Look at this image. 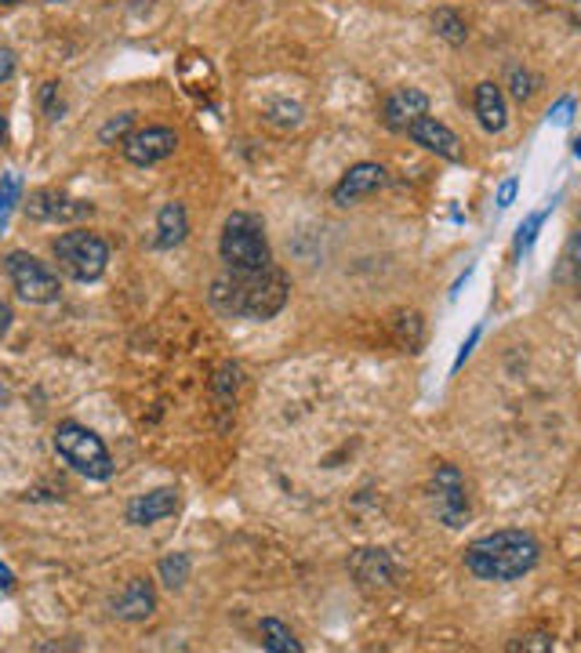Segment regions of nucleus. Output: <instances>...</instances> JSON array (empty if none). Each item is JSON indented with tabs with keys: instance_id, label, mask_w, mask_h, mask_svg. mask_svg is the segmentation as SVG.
<instances>
[{
	"instance_id": "f257e3e1",
	"label": "nucleus",
	"mask_w": 581,
	"mask_h": 653,
	"mask_svg": "<svg viewBox=\"0 0 581 653\" xmlns=\"http://www.w3.org/2000/svg\"><path fill=\"white\" fill-rule=\"evenodd\" d=\"M290 298V280L280 269L258 272H222L211 283V305L225 316H244V320H273Z\"/></svg>"
},
{
	"instance_id": "f03ea898",
	"label": "nucleus",
	"mask_w": 581,
	"mask_h": 653,
	"mask_svg": "<svg viewBox=\"0 0 581 653\" xmlns=\"http://www.w3.org/2000/svg\"><path fill=\"white\" fill-rule=\"evenodd\" d=\"M542 559V544L527 530H494L466 549V570L480 581H520Z\"/></svg>"
},
{
	"instance_id": "7ed1b4c3",
	"label": "nucleus",
	"mask_w": 581,
	"mask_h": 653,
	"mask_svg": "<svg viewBox=\"0 0 581 653\" xmlns=\"http://www.w3.org/2000/svg\"><path fill=\"white\" fill-rule=\"evenodd\" d=\"M219 255L225 261V269H236V272H258L273 266V250H269L262 218L247 211H236L225 218L222 236H219Z\"/></svg>"
},
{
	"instance_id": "20e7f679",
	"label": "nucleus",
	"mask_w": 581,
	"mask_h": 653,
	"mask_svg": "<svg viewBox=\"0 0 581 653\" xmlns=\"http://www.w3.org/2000/svg\"><path fill=\"white\" fill-rule=\"evenodd\" d=\"M55 454L66 461L73 472L88 479H110L113 476V457L106 451L102 435L91 432L81 421H62L55 429Z\"/></svg>"
},
{
	"instance_id": "39448f33",
	"label": "nucleus",
	"mask_w": 581,
	"mask_h": 653,
	"mask_svg": "<svg viewBox=\"0 0 581 653\" xmlns=\"http://www.w3.org/2000/svg\"><path fill=\"white\" fill-rule=\"evenodd\" d=\"M51 255H55L59 269L77 283L99 280L106 266H110V244H106L99 233H88V229L62 233L55 244H51Z\"/></svg>"
},
{
	"instance_id": "423d86ee",
	"label": "nucleus",
	"mask_w": 581,
	"mask_h": 653,
	"mask_svg": "<svg viewBox=\"0 0 581 653\" xmlns=\"http://www.w3.org/2000/svg\"><path fill=\"white\" fill-rule=\"evenodd\" d=\"M4 272H8V280H12V287L23 301H29V305L59 301V294H62L59 272L48 269V261H40L37 255L12 250V255L4 258Z\"/></svg>"
},
{
	"instance_id": "0eeeda50",
	"label": "nucleus",
	"mask_w": 581,
	"mask_h": 653,
	"mask_svg": "<svg viewBox=\"0 0 581 653\" xmlns=\"http://www.w3.org/2000/svg\"><path fill=\"white\" fill-rule=\"evenodd\" d=\"M433 505L436 516L447 522V527H466L469 519V490H466V476L458 472L455 465H440L433 476Z\"/></svg>"
},
{
	"instance_id": "6e6552de",
	"label": "nucleus",
	"mask_w": 581,
	"mask_h": 653,
	"mask_svg": "<svg viewBox=\"0 0 581 653\" xmlns=\"http://www.w3.org/2000/svg\"><path fill=\"white\" fill-rule=\"evenodd\" d=\"M124 157L138 163V168H153V163L175 157L178 149V135L171 127H138L121 141Z\"/></svg>"
},
{
	"instance_id": "1a4fd4ad",
	"label": "nucleus",
	"mask_w": 581,
	"mask_h": 653,
	"mask_svg": "<svg viewBox=\"0 0 581 653\" xmlns=\"http://www.w3.org/2000/svg\"><path fill=\"white\" fill-rule=\"evenodd\" d=\"M91 211L95 207L88 200H73V196L59 189H37L26 200V214L34 222H77V218H88Z\"/></svg>"
},
{
	"instance_id": "9d476101",
	"label": "nucleus",
	"mask_w": 581,
	"mask_h": 653,
	"mask_svg": "<svg viewBox=\"0 0 581 653\" xmlns=\"http://www.w3.org/2000/svg\"><path fill=\"white\" fill-rule=\"evenodd\" d=\"M407 138L415 141V146H422V149H429V152H436V157H444V160H450V163H461V138L450 131L447 124H440L436 116H418L411 127H407Z\"/></svg>"
},
{
	"instance_id": "9b49d317",
	"label": "nucleus",
	"mask_w": 581,
	"mask_h": 653,
	"mask_svg": "<svg viewBox=\"0 0 581 653\" xmlns=\"http://www.w3.org/2000/svg\"><path fill=\"white\" fill-rule=\"evenodd\" d=\"M382 185H385V168L382 163L363 160V163H353V168L342 174L338 185L331 189V200H335L338 207H349V204L363 200V196L379 193Z\"/></svg>"
},
{
	"instance_id": "f8f14e48",
	"label": "nucleus",
	"mask_w": 581,
	"mask_h": 653,
	"mask_svg": "<svg viewBox=\"0 0 581 653\" xmlns=\"http://www.w3.org/2000/svg\"><path fill=\"white\" fill-rule=\"evenodd\" d=\"M425 113H429V95L418 91V87H396V91L385 98V106H382L385 127L404 131V135H407V127H411L415 120L425 116Z\"/></svg>"
},
{
	"instance_id": "ddd939ff",
	"label": "nucleus",
	"mask_w": 581,
	"mask_h": 653,
	"mask_svg": "<svg viewBox=\"0 0 581 653\" xmlns=\"http://www.w3.org/2000/svg\"><path fill=\"white\" fill-rule=\"evenodd\" d=\"M175 508H178V494L171 486H160L127 505V522H132V527H153V522L175 516Z\"/></svg>"
},
{
	"instance_id": "4468645a",
	"label": "nucleus",
	"mask_w": 581,
	"mask_h": 653,
	"mask_svg": "<svg viewBox=\"0 0 581 653\" xmlns=\"http://www.w3.org/2000/svg\"><path fill=\"white\" fill-rule=\"evenodd\" d=\"M349 570L363 588H385V584H393V577H396V566L385 549H360L353 555Z\"/></svg>"
},
{
	"instance_id": "2eb2a0df",
	"label": "nucleus",
	"mask_w": 581,
	"mask_h": 653,
	"mask_svg": "<svg viewBox=\"0 0 581 653\" xmlns=\"http://www.w3.org/2000/svg\"><path fill=\"white\" fill-rule=\"evenodd\" d=\"M472 109H477V116H480V127L491 131V135H498V131H505V124H509V106H505L502 87L494 84V81H483L477 87Z\"/></svg>"
},
{
	"instance_id": "dca6fc26",
	"label": "nucleus",
	"mask_w": 581,
	"mask_h": 653,
	"mask_svg": "<svg viewBox=\"0 0 581 653\" xmlns=\"http://www.w3.org/2000/svg\"><path fill=\"white\" fill-rule=\"evenodd\" d=\"M157 609V595H153V584L135 577V581L124 584V592L113 599V614L124 617V620H146L149 614Z\"/></svg>"
},
{
	"instance_id": "f3484780",
	"label": "nucleus",
	"mask_w": 581,
	"mask_h": 653,
	"mask_svg": "<svg viewBox=\"0 0 581 653\" xmlns=\"http://www.w3.org/2000/svg\"><path fill=\"white\" fill-rule=\"evenodd\" d=\"M186 236H189V214H186V207H182L178 200H171V204L160 207L153 244H157L160 250H171V247H178Z\"/></svg>"
},
{
	"instance_id": "a211bd4d",
	"label": "nucleus",
	"mask_w": 581,
	"mask_h": 653,
	"mask_svg": "<svg viewBox=\"0 0 581 653\" xmlns=\"http://www.w3.org/2000/svg\"><path fill=\"white\" fill-rule=\"evenodd\" d=\"M390 326H393V342L400 345L404 353H422V345H425V320H422V312H415V309L396 312L393 320H390Z\"/></svg>"
},
{
	"instance_id": "6ab92c4d",
	"label": "nucleus",
	"mask_w": 581,
	"mask_h": 653,
	"mask_svg": "<svg viewBox=\"0 0 581 653\" xmlns=\"http://www.w3.org/2000/svg\"><path fill=\"white\" fill-rule=\"evenodd\" d=\"M262 646L269 653H298V650H302V642L295 639V631H290L284 620L265 617L262 620Z\"/></svg>"
},
{
	"instance_id": "aec40b11",
	"label": "nucleus",
	"mask_w": 581,
	"mask_h": 653,
	"mask_svg": "<svg viewBox=\"0 0 581 653\" xmlns=\"http://www.w3.org/2000/svg\"><path fill=\"white\" fill-rule=\"evenodd\" d=\"M433 26H436V33L444 37L447 44H466V37H469V29H466V19L458 15L455 8H440L436 15H433Z\"/></svg>"
},
{
	"instance_id": "412c9836",
	"label": "nucleus",
	"mask_w": 581,
	"mask_h": 653,
	"mask_svg": "<svg viewBox=\"0 0 581 653\" xmlns=\"http://www.w3.org/2000/svg\"><path fill=\"white\" fill-rule=\"evenodd\" d=\"M18 200H23V178H18L15 171H8L4 178H0V236H4L8 218H12Z\"/></svg>"
},
{
	"instance_id": "4be33fe9",
	"label": "nucleus",
	"mask_w": 581,
	"mask_h": 653,
	"mask_svg": "<svg viewBox=\"0 0 581 653\" xmlns=\"http://www.w3.org/2000/svg\"><path fill=\"white\" fill-rule=\"evenodd\" d=\"M189 577V559L186 555H168V559H160V581L168 588H182Z\"/></svg>"
},
{
	"instance_id": "5701e85b",
	"label": "nucleus",
	"mask_w": 581,
	"mask_h": 653,
	"mask_svg": "<svg viewBox=\"0 0 581 653\" xmlns=\"http://www.w3.org/2000/svg\"><path fill=\"white\" fill-rule=\"evenodd\" d=\"M132 124H135V113H121V116H113V120H106V124L99 127V141L102 146H113L116 138H127L132 135Z\"/></svg>"
},
{
	"instance_id": "b1692460",
	"label": "nucleus",
	"mask_w": 581,
	"mask_h": 653,
	"mask_svg": "<svg viewBox=\"0 0 581 653\" xmlns=\"http://www.w3.org/2000/svg\"><path fill=\"white\" fill-rule=\"evenodd\" d=\"M548 211H553V207H545V211L531 214V218H527V222L520 225V236H516V250H520V255H527V250H531L534 236H537V229H542V222L548 218Z\"/></svg>"
},
{
	"instance_id": "393cba45",
	"label": "nucleus",
	"mask_w": 581,
	"mask_h": 653,
	"mask_svg": "<svg viewBox=\"0 0 581 653\" xmlns=\"http://www.w3.org/2000/svg\"><path fill=\"white\" fill-rule=\"evenodd\" d=\"M269 120H273V124H280V127H298V124H302V106L280 102V106L269 109Z\"/></svg>"
},
{
	"instance_id": "a878e982",
	"label": "nucleus",
	"mask_w": 581,
	"mask_h": 653,
	"mask_svg": "<svg viewBox=\"0 0 581 653\" xmlns=\"http://www.w3.org/2000/svg\"><path fill=\"white\" fill-rule=\"evenodd\" d=\"M59 87L62 84H55V81L40 87V106H45V116L48 120H59L62 116V91H59Z\"/></svg>"
},
{
	"instance_id": "bb28decb",
	"label": "nucleus",
	"mask_w": 581,
	"mask_h": 653,
	"mask_svg": "<svg viewBox=\"0 0 581 653\" xmlns=\"http://www.w3.org/2000/svg\"><path fill=\"white\" fill-rule=\"evenodd\" d=\"M509 81H512V95L520 98V102H523V98H531V95H534V84H537V81H534V76L527 73V70H512V73H509Z\"/></svg>"
},
{
	"instance_id": "cd10ccee",
	"label": "nucleus",
	"mask_w": 581,
	"mask_h": 653,
	"mask_svg": "<svg viewBox=\"0 0 581 653\" xmlns=\"http://www.w3.org/2000/svg\"><path fill=\"white\" fill-rule=\"evenodd\" d=\"M556 642H553V636L548 631H534V636H523L520 642H512L509 650H553Z\"/></svg>"
},
{
	"instance_id": "c85d7f7f",
	"label": "nucleus",
	"mask_w": 581,
	"mask_h": 653,
	"mask_svg": "<svg viewBox=\"0 0 581 653\" xmlns=\"http://www.w3.org/2000/svg\"><path fill=\"white\" fill-rule=\"evenodd\" d=\"M516 189H520V182H516V178H505V182L498 185V207H509V204L516 200Z\"/></svg>"
},
{
	"instance_id": "c756f323",
	"label": "nucleus",
	"mask_w": 581,
	"mask_h": 653,
	"mask_svg": "<svg viewBox=\"0 0 581 653\" xmlns=\"http://www.w3.org/2000/svg\"><path fill=\"white\" fill-rule=\"evenodd\" d=\"M12 73H15V51L12 48H0V81H8Z\"/></svg>"
},
{
	"instance_id": "7c9ffc66",
	"label": "nucleus",
	"mask_w": 581,
	"mask_h": 653,
	"mask_svg": "<svg viewBox=\"0 0 581 653\" xmlns=\"http://www.w3.org/2000/svg\"><path fill=\"white\" fill-rule=\"evenodd\" d=\"M570 113H574V102H570V98H564V102H559L556 109H548V116H553L556 124H567Z\"/></svg>"
},
{
	"instance_id": "2f4dec72",
	"label": "nucleus",
	"mask_w": 581,
	"mask_h": 653,
	"mask_svg": "<svg viewBox=\"0 0 581 653\" xmlns=\"http://www.w3.org/2000/svg\"><path fill=\"white\" fill-rule=\"evenodd\" d=\"M570 269H574V280L581 283V233L574 236V244H570Z\"/></svg>"
},
{
	"instance_id": "473e14b6",
	"label": "nucleus",
	"mask_w": 581,
	"mask_h": 653,
	"mask_svg": "<svg viewBox=\"0 0 581 653\" xmlns=\"http://www.w3.org/2000/svg\"><path fill=\"white\" fill-rule=\"evenodd\" d=\"M477 342H480V326H477V331L469 334V342L461 345V353H458V359H455V367H461V364H466V356L472 353V345H477Z\"/></svg>"
},
{
	"instance_id": "72a5a7b5",
	"label": "nucleus",
	"mask_w": 581,
	"mask_h": 653,
	"mask_svg": "<svg viewBox=\"0 0 581 653\" xmlns=\"http://www.w3.org/2000/svg\"><path fill=\"white\" fill-rule=\"evenodd\" d=\"M0 588H4V592H12V588H15V577H12V570H8L4 563H0Z\"/></svg>"
},
{
	"instance_id": "f704fd0d",
	"label": "nucleus",
	"mask_w": 581,
	"mask_h": 653,
	"mask_svg": "<svg viewBox=\"0 0 581 653\" xmlns=\"http://www.w3.org/2000/svg\"><path fill=\"white\" fill-rule=\"evenodd\" d=\"M8 326H12V309H8V305L0 301V334H4Z\"/></svg>"
},
{
	"instance_id": "c9c22d12",
	"label": "nucleus",
	"mask_w": 581,
	"mask_h": 653,
	"mask_svg": "<svg viewBox=\"0 0 581 653\" xmlns=\"http://www.w3.org/2000/svg\"><path fill=\"white\" fill-rule=\"evenodd\" d=\"M4 138H8V116L0 113V146H4Z\"/></svg>"
},
{
	"instance_id": "e433bc0d",
	"label": "nucleus",
	"mask_w": 581,
	"mask_h": 653,
	"mask_svg": "<svg viewBox=\"0 0 581 653\" xmlns=\"http://www.w3.org/2000/svg\"><path fill=\"white\" fill-rule=\"evenodd\" d=\"M0 4H8V8H12V4H23V0H0Z\"/></svg>"
},
{
	"instance_id": "4c0bfd02",
	"label": "nucleus",
	"mask_w": 581,
	"mask_h": 653,
	"mask_svg": "<svg viewBox=\"0 0 581 653\" xmlns=\"http://www.w3.org/2000/svg\"><path fill=\"white\" fill-rule=\"evenodd\" d=\"M574 157H581V138L574 141Z\"/></svg>"
},
{
	"instance_id": "58836bf2",
	"label": "nucleus",
	"mask_w": 581,
	"mask_h": 653,
	"mask_svg": "<svg viewBox=\"0 0 581 653\" xmlns=\"http://www.w3.org/2000/svg\"><path fill=\"white\" fill-rule=\"evenodd\" d=\"M48 4H59V0H48Z\"/></svg>"
}]
</instances>
